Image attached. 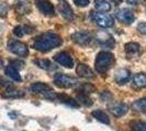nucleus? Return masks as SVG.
I'll return each mask as SVG.
<instances>
[{"instance_id":"nucleus-1","label":"nucleus","mask_w":146,"mask_h":131,"mask_svg":"<svg viewBox=\"0 0 146 131\" xmlns=\"http://www.w3.org/2000/svg\"><path fill=\"white\" fill-rule=\"evenodd\" d=\"M62 45V38L54 33H43L34 38L33 48L35 50L47 52Z\"/></svg>"},{"instance_id":"nucleus-2","label":"nucleus","mask_w":146,"mask_h":131,"mask_svg":"<svg viewBox=\"0 0 146 131\" xmlns=\"http://www.w3.org/2000/svg\"><path fill=\"white\" fill-rule=\"evenodd\" d=\"M114 64V56L110 51H101L97 55L95 62V69L97 72L106 73Z\"/></svg>"},{"instance_id":"nucleus-3","label":"nucleus","mask_w":146,"mask_h":131,"mask_svg":"<svg viewBox=\"0 0 146 131\" xmlns=\"http://www.w3.org/2000/svg\"><path fill=\"white\" fill-rule=\"evenodd\" d=\"M90 19L91 21L95 22L97 25L104 28V29H109L114 25V20L111 15L104 14V13H99V12H91L90 13Z\"/></svg>"},{"instance_id":"nucleus-4","label":"nucleus","mask_w":146,"mask_h":131,"mask_svg":"<svg viewBox=\"0 0 146 131\" xmlns=\"http://www.w3.org/2000/svg\"><path fill=\"white\" fill-rule=\"evenodd\" d=\"M54 83L57 86L63 87V88H72V87L77 86V84L79 82L76 80L75 78L68 77V75L63 74V73H57L54 77Z\"/></svg>"},{"instance_id":"nucleus-5","label":"nucleus","mask_w":146,"mask_h":131,"mask_svg":"<svg viewBox=\"0 0 146 131\" xmlns=\"http://www.w3.org/2000/svg\"><path fill=\"white\" fill-rule=\"evenodd\" d=\"M8 49L11 51L12 54H15L17 56L20 57H27L29 55V48L28 46L22 42L15 41V39H11L8 43Z\"/></svg>"},{"instance_id":"nucleus-6","label":"nucleus","mask_w":146,"mask_h":131,"mask_svg":"<svg viewBox=\"0 0 146 131\" xmlns=\"http://www.w3.org/2000/svg\"><path fill=\"white\" fill-rule=\"evenodd\" d=\"M72 39L80 46H87L94 39V35L88 31H81L72 34Z\"/></svg>"},{"instance_id":"nucleus-7","label":"nucleus","mask_w":146,"mask_h":131,"mask_svg":"<svg viewBox=\"0 0 146 131\" xmlns=\"http://www.w3.org/2000/svg\"><path fill=\"white\" fill-rule=\"evenodd\" d=\"M58 11L60 15L67 20V21H73L75 15H74V11L72 7L69 6V3L66 1V0H58Z\"/></svg>"},{"instance_id":"nucleus-8","label":"nucleus","mask_w":146,"mask_h":131,"mask_svg":"<svg viewBox=\"0 0 146 131\" xmlns=\"http://www.w3.org/2000/svg\"><path fill=\"white\" fill-rule=\"evenodd\" d=\"M115 18L120 22L124 23V24H132L134 20H135V16H134V13L132 12L131 10L126 9V8H122L120 10H117L115 12Z\"/></svg>"},{"instance_id":"nucleus-9","label":"nucleus","mask_w":146,"mask_h":131,"mask_svg":"<svg viewBox=\"0 0 146 131\" xmlns=\"http://www.w3.org/2000/svg\"><path fill=\"white\" fill-rule=\"evenodd\" d=\"M36 7L46 16H54L55 15V8L48 0H36Z\"/></svg>"},{"instance_id":"nucleus-10","label":"nucleus","mask_w":146,"mask_h":131,"mask_svg":"<svg viewBox=\"0 0 146 131\" xmlns=\"http://www.w3.org/2000/svg\"><path fill=\"white\" fill-rule=\"evenodd\" d=\"M54 60H55L58 65L63 66V67H65V68H68V69L73 68V66H74L73 58L70 57L69 54H67L65 51H62V52L56 54L55 57H54Z\"/></svg>"},{"instance_id":"nucleus-11","label":"nucleus","mask_w":146,"mask_h":131,"mask_svg":"<svg viewBox=\"0 0 146 131\" xmlns=\"http://www.w3.org/2000/svg\"><path fill=\"white\" fill-rule=\"evenodd\" d=\"M125 54L127 58H137L141 55V46L137 43H127L124 46Z\"/></svg>"},{"instance_id":"nucleus-12","label":"nucleus","mask_w":146,"mask_h":131,"mask_svg":"<svg viewBox=\"0 0 146 131\" xmlns=\"http://www.w3.org/2000/svg\"><path fill=\"white\" fill-rule=\"evenodd\" d=\"M109 110L113 116L122 117L127 113L129 106L123 104V103H115V104H112L111 106H109Z\"/></svg>"},{"instance_id":"nucleus-13","label":"nucleus","mask_w":146,"mask_h":131,"mask_svg":"<svg viewBox=\"0 0 146 131\" xmlns=\"http://www.w3.org/2000/svg\"><path fill=\"white\" fill-rule=\"evenodd\" d=\"M96 38H97V41L100 43V45H102L104 47L111 48V47H113L114 44H115L113 37L111 36L110 34H108V33H104V32H99V33L97 34V37H96Z\"/></svg>"},{"instance_id":"nucleus-14","label":"nucleus","mask_w":146,"mask_h":131,"mask_svg":"<svg viewBox=\"0 0 146 131\" xmlns=\"http://www.w3.org/2000/svg\"><path fill=\"white\" fill-rule=\"evenodd\" d=\"M131 79V72L127 69H120L115 72L114 80L117 84H125Z\"/></svg>"},{"instance_id":"nucleus-15","label":"nucleus","mask_w":146,"mask_h":131,"mask_svg":"<svg viewBox=\"0 0 146 131\" xmlns=\"http://www.w3.org/2000/svg\"><path fill=\"white\" fill-rule=\"evenodd\" d=\"M76 73L81 77V78H86V79H90L94 78V71L91 70L90 67H88L87 65L84 64H79L76 68Z\"/></svg>"},{"instance_id":"nucleus-16","label":"nucleus","mask_w":146,"mask_h":131,"mask_svg":"<svg viewBox=\"0 0 146 131\" xmlns=\"http://www.w3.org/2000/svg\"><path fill=\"white\" fill-rule=\"evenodd\" d=\"M30 91L32 92V93H42V94H45V93H47V92H50L52 91V88L50 85H47L46 83H43V82H36V83H34V84H32L31 86H30Z\"/></svg>"},{"instance_id":"nucleus-17","label":"nucleus","mask_w":146,"mask_h":131,"mask_svg":"<svg viewBox=\"0 0 146 131\" xmlns=\"http://www.w3.org/2000/svg\"><path fill=\"white\" fill-rule=\"evenodd\" d=\"M5 73H6V75H8L11 80L17 81V82H20V81L22 80L21 75H20V73H19V71H18V69L15 68V66L11 65V64L6 67Z\"/></svg>"},{"instance_id":"nucleus-18","label":"nucleus","mask_w":146,"mask_h":131,"mask_svg":"<svg viewBox=\"0 0 146 131\" xmlns=\"http://www.w3.org/2000/svg\"><path fill=\"white\" fill-rule=\"evenodd\" d=\"M33 33V29L28 25H18L13 29V34L18 37H22L27 34H32Z\"/></svg>"},{"instance_id":"nucleus-19","label":"nucleus","mask_w":146,"mask_h":131,"mask_svg":"<svg viewBox=\"0 0 146 131\" xmlns=\"http://www.w3.org/2000/svg\"><path fill=\"white\" fill-rule=\"evenodd\" d=\"M24 93L20 91V90H15L13 87H10L5 91V93H2V97L6 98H19V97H23Z\"/></svg>"},{"instance_id":"nucleus-20","label":"nucleus","mask_w":146,"mask_h":131,"mask_svg":"<svg viewBox=\"0 0 146 131\" xmlns=\"http://www.w3.org/2000/svg\"><path fill=\"white\" fill-rule=\"evenodd\" d=\"M133 84L137 88H144L146 87V74L144 73H137L133 78Z\"/></svg>"},{"instance_id":"nucleus-21","label":"nucleus","mask_w":146,"mask_h":131,"mask_svg":"<svg viewBox=\"0 0 146 131\" xmlns=\"http://www.w3.org/2000/svg\"><path fill=\"white\" fill-rule=\"evenodd\" d=\"M91 115L94 118H96L98 121H100V122H102V124H110V119L108 115L106 114V113H103L102 110H94L92 113H91Z\"/></svg>"},{"instance_id":"nucleus-22","label":"nucleus","mask_w":146,"mask_h":131,"mask_svg":"<svg viewBox=\"0 0 146 131\" xmlns=\"http://www.w3.org/2000/svg\"><path fill=\"white\" fill-rule=\"evenodd\" d=\"M35 65L41 68V69H44V70H47V71H51V70H54L56 67L52 64L50 60H46V59H37L34 61Z\"/></svg>"},{"instance_id":"nucleus-23","label":"nucleus","mask_w":146,"mask_h":131,"mask_svg":"<svg viewBox=\"0 0 146 131\" xmlns=\"http://www.w3.org/2000/svg\"><path fill=\"white\" fill-rule=\"evenodd\" d=\"M15 10H17V12L19 14H28L31 11V6L27 1H20L19 3H17Z\"/></svg>"},{"instance_id":"nucleus-24","label":"nucleus","mask_w":146,"mask_h":131,"mask_svg":"<svg viewBox=\"0 0 146 131\" xmlns=\"http://www.w3.org/2000/svg\"><path fill=\"white\" fill-rule=\"evenodd\" d=\"M95 7L101 12H109L111 10V5L107 0H95Z\"/></svg>"},{"instance_id":"nucleus-25","label":"nucleus","mask_w":146,"mask_h":131,"mask_svg":"<svg viewBox=\"0 0 146 131\" xmlns=\"http://www.w3.org/2000/svg\"><path fill=\"white\" fill-rule=\"evenodd\" d=\"M132 108L137 113H146V97L135 101L132 104Z\"/></svg>"},{"instance_id":"nucleus-26","label":"nucleus","mask_w":146,"mask_h":131,"mask_svg":"<svg viewBox=\"0 0 146 131\" xmlns=\"http://www.w3.org/2000/svg\"><path fill=\"white\" fill-rule=\"evenodd\" d=\"M130 127L133 131H146V122L143 121H132L130 124Z\"/></svg>"},{"instance_id":"nucleus-27","label":"nucleus","mask_w":146,"mask_h":131,"mask_svg":"<svg viewBox=\"0 0 146 131\" xmlns=\"http://www.w3.org/2000/svg\"><path fill=\"white\" fill-rule=\"evenodd\" d=\"M77 101L84 104L85 106H90L92 104V101L90 100V97L88 96V94H85V93H79L77 95Z\"/></svg>"},{"instance_id":"nucleus-28","label":"nucleus","mask_w":146,"mask_h":131,"mask_svg":"<svg viewBox=\"0 0 146 131\" xmlns=\"http://www.w3.org/2000/svg\"><path fill=\"white\" fill-rule=\"evenodd\" d=\"M9 12V5L6 1H0V18H6Z\"/></svg>"},{"instance_id":"nucleus-29","label":"nucleus","mask_w":146,"mask_h":131,"mask_svg":"<svg viewBox=\"0 0 146 131\" xmlns=\"http://www.w3.org/2000/svg\"><path fill=\"white\" fill-rule=\"evenodd\" d=\"M137 31L142 35H146V23L145 22H141L137 25Z\"/></svg>"},{"instance_id":"nucleus-30","label":"nucleus","mask_w":146,"mask_h":131,"mask_svg":"<svg viewBox=\"0 0 146 131\" xmlns=\"http://www.w3.org/2000/svg\"><path fill=\"white\" fill-rule=\"evenodd\" d=\"M74 2L78 7H87L89 5V0H74Z\"/></svg>"},{"instance_id":"nucleus-31","label":"nucleus","mask_w":146,"mask_h":131,"mask_svg":"<svg viewBox=\"0 0 146 131\" xmlns=\"http://www.w3.org/2000/svg\"><path fill=\"white\" fill-rule=\"evenodd\" d=\"M127 1V3L129 5H132V6H137V5H139L143 0H126Z\"/></svg>"},{"instance_id":"nucleus-32","label":"nucleus","mask_w":146,"mask_h":131,"mask_svg":"<svg viewBox=\"0 0 146 131\" xmlns=\"http://www.w3.org/2000/svg\"><path fill=\"white\" fill-rule=\"evenodd\" d=\"M122 1H123V0H111V2H112L114 6H119V5H121V3H122Z\"/></svg>"},{"instance_id":"nucleus-33","label":"nucleus","mask_w":146,"mask_h":131,"mask_svg":"<svg viewBox=\"0 0 146 131\" xmlns=\"http://www.w3.org/2000/svg\"><path fill=\"white\" fill-rule=\"evenodd\" d=\"M1 66H2V60L0 59V67H1Z\"/></svg>"}]
</instances>
